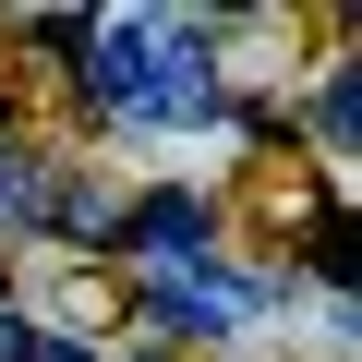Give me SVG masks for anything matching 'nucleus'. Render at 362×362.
<instances>
[{
    "instance_id": "1",
    "label": "nucleus",
    "mask_w": 362,
    "mask_h": 362,
    "mask_svg": "<svg viewBox=\"0 0 362 362\" xmlns=\"http://www.w3.org/2000/svg\"><path fill=\"white\" fill-rule=\"evenodd\" d=\"M85 85L109 97V109H145L157 97V25H85Z\"/></svg>"
},
{
    "instance_id": "2",
    "label": "nucleus",
    "mask_w": 362,
    "mask_h": 362,
    "mask_svg": "<svg viewBox=\"0 0 362 362\" xmlns=\"http://www.w3.org/2000/svg\"><path fill=\"white\" fill-rule=\"evenodd\" d=\"M254 302L266 290H242V278H181V266L157 278V314H181V326H242Z\"/></svg>"
},
{
    "instance_id": "3",
    "label": "nucleus",
    "mask_w": 362,
    "mask_h": 362,
    "mask_svg": "<svg viewBox=\"0 0 362 362\" xmlns=\"http://www.w3.org/2000/svg\"><path fill=\"white\" fill-rule=\"evenodd\" d=\"M194 230H206V206H194V194H157V206L133 218V254H181Z\"/></svg>"
},
{
    "instance_id": "4",
    "label": "nucleus",
    "mask_w": 362,
    "mask_h": 362,
    "mask_svg": "<svg viewBox=\"0 0 362 362\" xmlns=\"http://www.w3.org/2000/svg\"><path fill=\"white\" fill-rule=\"evenodd\" d=\"M0 206H25V169H13V157H0Z\"/></svg>"
},
{
    "instance_id": "5",
    "label": "nucleus",
    "mask_w": 362,
    "mask_h": 362,
    "mask_svg": "<svg viewBox=\"0 0 362 362\" xmlns=\"http://www.w3.org/2000/svg\"><path fill=\"white\" fill-rule=\"evenodd\" d=\"M37 362H97V350H73V338H49V350H37Z\"/></svg>"
}]
</instances>
